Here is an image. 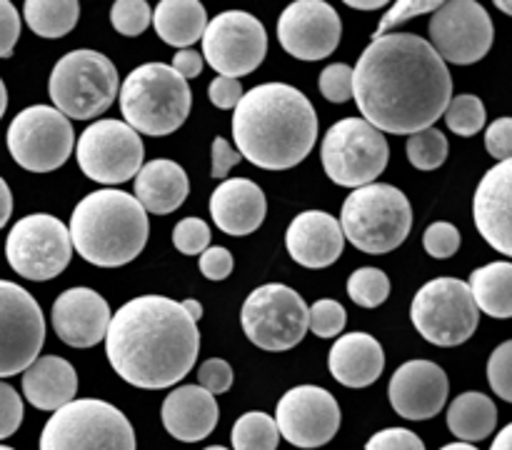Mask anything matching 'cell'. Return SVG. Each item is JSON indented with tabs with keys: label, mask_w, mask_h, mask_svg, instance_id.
Instances as JSON below:
<instances>
[{
	"label": "cell",
	"mask_w": 512,
	"mask_h": 450,
	"mask_svg": "<svg viewBox=\"0 0 512 450\" xmlns=\"http://www.w3.org/2000/svg\"><path fill=\"white\" fill-rule=\"evenodd\" d=\"M110 23L120 35H143L148 25L153 23V8L145 0H118L110 8Z\"/></svg>",
	"instance_id": "37"
},
{
	"label": "cell",
	"mask_w": 512,
	"mask_h": 450,
	"mask_svg": "<svg viewBox=\"0 0 512 450\" xmlns=\"http://www.w3.org/2000/svg\"><path fill=\"white\" fill-rule=\"evenodd\" d=\"M345 5L355 10H380L388 5V0H345Z\"/></svg>",
	"instance_id": "55"
},
{
	"label": "cell",
	"mask_w": 512,
	"mask_h": 450,
	"mask_svg": "<svg viewBox=\"0 0 512 450\" xmlns=\"http://www.w3.org/2000/svg\"><path fill=\"white\" fill-rule=\"evenodd\" d=\"M20 38V15L13 3L0 0V58H10Z\"/></svg>",
	"instance_id": "48"
},
{
	"label": "cell",
	"mask_w": 512,
	"mask_h": 450,
	"mask_svg": "<svg viewBox=\"0 0 512 450\" xmlns=\"http://www.w3.org/2000/svg\"><path fill=\"white\" fill-rule=\"evenodd\" d=\"M5 258L20 278L35 283L53 280L73 258L68 225L48 213L25 215L10 228Z\"/></svg>",
	"instance_id": "12"
},
{
	"label": "cell",
	"mask_w": 512,
	"mask_h": 450,
	"mask_svg": "<svg viewBox=\"0 0 512 450\" xmlns=\"http://www.w3.org/2000/svg\"><path fill=\"white\" fill-rule=\"evenodd\" d=\"M440 5H443L440 0H398V3L390 5L388 13L383 15V20H380V25H378V30H375L373 38H380V35L393 33L395 25L408 23V20L418 18V15L435 13Z\"/></svg>",
	"instance_id": "41"
},
{
	"label": "cell",
	"mask_w": 512,
	"mask_h": 450,
	"mask_svg": "<svg viewBox=\"0 0 512 450\" xmlns=\"http://www.w3.org/2000/svg\"><path fill=\"white\" fill-rule=\"evenodd\" d=\"M40 450H138L123 410L98 398L70 400L40 433Z\"/></svg>",
	"instance_id": "7"
},
{
	"label": "cell",
	"mask_w": 512,
	"mask_h": 450,
	"mask_svg": "<svg viewBox=\"0 0 512 450\" xmlns=\"http://www.w3.org/2000/svg\"><path fill=\"white\" fill-rule=\"evenodd\" d=\"M205 450H228V448H223V445H210V448H205Z\"/></svg>",
	"instance_id": "60"
},
{
	"label": "cell",
	"mask_w": 512,
	"mask_h": 450,
	"mask_svg": "<svg viewBox=\"0 0 512 450\" xmlns=\"http://www.w3.org/2000/svg\"><path fill=\"white\" fill-rule=\"evenodd\" d=\"M170 68H173L175 73L185 80V83H188L190 78L200 75V70H203V55L193 48H183L175 53L173 65H170Z\"/></svg>",
	"instance_id": "52"
},
{
	"label": "cell",
	"mask_w": 512,
	"mask_h": 450,
	"mask_svg": "<svg viewBox=\"0 0 512 450\" xmlns=\"http://www.w3.org/2000/svg\"><path fill=\"white\" fill-rule=\"evenodd\" d=\"M365 450H425V443L408 428H385L365 443Z\"/></svg>",
	"instance_id": "46"
},
{
	"label": "cell",
	"mask_w": 512,
	"mask_h": 450,
	"mask_svg": "<svg viewBox=\"0 0 512 450\" xmlns=\"http://www.w3.org/2000/svg\"><path fill=\"white\" fill-rule=\"evenodd\" d=\"M120 78L113 60L98 50H73L55 63L48 93L55 110L73 120H90L105 113L118 95Z\"/></svg>",
	"instance_id": "8"
},
{
	"label": "cell",
	"mask_w": 512,
	"mask_h": 450,
	"mask_svg": "<svg viewBox=\"0 0 512 450\" xmlns=\"http://www.w3.org/2000/svg\"><path fill=\"white\" fill-rule=\"evenodd\" d=\"M445 123L453 130L455 135H463V138H470V135L480 133L485 128V120H488V113H485V105L478 95L463 93L458 98H453L445 108Z\"/></svg>",
	"instance_id": "34"
},
{
	"label": "cell",
	"mask_w": 512,
	"mask_h": 450,
	"mask_svg": "<svg viewBox=\"0 0 512 450\" xmlns=\"http://www.w3.org/2000/svg\"><path fill=\"white\" fill-rule=\"evenodd\" d=\"M193 93L190 85L165 63L135 68L120 88V110L135 133L170 135L188 120Z\"/></svg>",
	"instance_id": "5"
},
{
	"label": "cell",
	"mask_w": 512,
	"mask_h": 450,
	"mask_svg": "<svg viewBox=\"0 0 512 450\" xmlns=\"http://www.w3.org/2000/svg\"><path fill=\"white\" fill-rule=\"evenodd\" d=\"M23 423V400L13 385L0 380V440L10 438Z\"/></svg>",
	"instance_id": "44"
},
{
	"label": "cell",
	"mask_w": 512,
	"mask_h": 450,
	"mask_svg": "<svg viewBox=\"0 0 512 450\" xmlns=\"http://www.w3.org/2000/svg\"><path fill=\"white\" fill-rule=\"evenodd\" d=\"M200 273L208 280H225L230 273H233V253L228 248H208L203 255H200Z\"/></svg>",
	"instance_id": "49"
},
{
	"label": "cell",
	"mask_w": 512,
	"mask_h": 450,
	"mask_svg": "<svg viewBox=\"0 0 512 450\" xmlns=\"http://www.w3.org/2000/svg\"><path fill=\"white\" fill-rule=\"evenodd\" d=\"M345 323H348V313L338 300L323 298L313 308H308V330H313L318 338H335L343 333Z\"/></svg>",
	"instance_id": "38"
},
{
	"label": "cell",
	"mask_w": 512,
	"mask_h": 450,
	"mask_svg": "<svg viewBox=\"0 0 512 450\" xmlns=\"http://www.w3.org/2000/svg\"><path fill=\"white\" fill-rule=\"evenodd\" d=\"M498 425V408L493 400L483 393H470L458 395L448 408V428L460 443H478L485 440Z\"/></svg>",
	"instance_id": "30"
},
{
	"label": "cell",
	"mask_w": 512,
	"mask_h": 450,
	"mask_svg": "<svg viewBox=\"0 0 512 450\" xmlns=\"http://www.w3.org/2000/svg\"><path fill=\"white\" fill-rule=\"evenodd\" d=\"M78 165L90 180L103 185H120L133 180L143 168V140L125 120L105 118L80 133Z\"/></svg>",
	"instance_id": "14"
},
{
	"label": "cell",
	"mask_w": 512,
	"mask_h": 450,
	"mask_svg": "<svg viewBox=\"0 0 512 450\" xmlns=\"http://www.w3.org/2000/svg\"><path fill=\"white\" fill-rule=\"evenodd\" d=\"M190 190L188 173L175 160L155 158L135 175V200L145 213L168 215L185 203Z\"/></svg>",
	"instance_id": "27"
},
{
	"label": "cell",
	"mask_w": 512,
	"mask_h": 450,
	"mask_svg": "<svg viewBox=\"0 0 512 450\" xmlns=\"http://www.w3.org/2000/svg\"><path fill=\"white\" fill-rule=\"evenodd\" d=\"M495 40L488 10L475 0H450L430 18V40L443 63L473 65L490 53Z\"/></svg>",
	"instance_id": "17"
},
{
	"label": "cell",
	"mask_w": 512,
	"mask_h": 450,
	"mask_svg": "<svg viewBox=\"0 0 512 450\" xmlns=\"http://www.w3.org/2000/svg\"><path fill=\"white\" fill-rule=\"evenodd\" d=\"M198 353V323L165 295L128 300L105 333V355L115 373L143 390L170 388L183 380Z\"/></svg>",
	"instance_id": "2"
},
{
	"label": "cell",
	"mask_w": 512,
	"mask_h": 450,
	"mask_svg": "<svg viewBox=\"0 0 512 450\" xmlns=\"http://www.w3.org/2000/svg\"><path fill=\"white\" fill-rule=\"evenodd\" d=\"M343 35V23L325 0H298L280 13L278 40L293 58L315 63L335 53Z\"/></svg>",
	"instance_id": "19"
},
{
	"label": "cell",
	"mask_w": 512,
	"mask_h": 450,
	"mask_svg": "<svg viewBox=\"0 0 512 450\" xmlns=\"http://www.w3.org/2000/svg\"><path fill=\"white\" fill-rule=\"evenodd\" d=\"M160 418H163L165 430L175 440L198 443V440H205L215 430L220 408L215 395H210L200 385H180L163 400Z\"/></svg>",
	"instance_id": "25"
},
{
	"label": "cell",
	"mask_w": 512,
	"mask_h": 450,
	"mask_svg": "<svg viewBox=\"0 0 512 450\" xmlns=\"http://www.w3.org/2000/svg\"><path fill=\"white\" fill-rule=\"evenodd\" d=\"M333 378L345 388H368L383 375V345L370 333H348L335 340L328 355Z\"/></svg>",
	"instance_id": "26"
},
{
	"label": "cell",
	"mask_w": 512,
	"mask_h": 450,
	"mask_svg": "<svg viewBox=\"0 0 512 450\" xmlns=\"http://www.w3.org/2000/svg\"><path fill=\"white\" fill-rule=\"evenodd\" d=\"M173 245L183 255H203L210 248V225L200 218H183L173 230Z\"/></svg>",
	"instance_id": "40"
},
{
	"label": "cell",
	"mask_w": 512,
	"mask_h": 450,
	"mask_svg": "<svg viewBox=\"0 0 512 450\" xmlns=\"http://www.w3.org/2000/svg\"><path fill=\"white\" fill-rule=\"evenodd\" d=\"M485 148L495 160L512 158V118H498L485 130Z\"/></svg>",
	"instance_id": "47"
},
{
	"label": "cell",
	"mask_w": 512,
	"mask_h": 450,
	"mask_svg": "<svg viewBox=\"0 0 512 450\" xmlns=\"http://www.w3.org/2000/svg\"><path fill=\"white\" fill-rule=\"evenodd\" d=\"M490 450H512V423L500 430L498 438H495L493 445H490Z\"/></svg>",
	"instance_id": "54"
},
{
	"label": "cell",
	"mask_w": 512,
	"mask_h": 450,
	"mask_svg": "<svg viewBox=\"0 0 512 450\" xmlns=\"http://www.w3.org/2000/svg\"><path fill=\"white\" fill-rule=\"evenodd\" d=\"M110 305L93 288H70L53 303V328L70 348H93L105 340Z\"/></svg>",
	"instance_id": "22"
},
{
	"label": "cell",
	"mask_w": 512,
	"mask_h": 450,
	"mask_svg": "<svg viewBox=\"0 0 512 450\" xmlns=\"http://www.w3.org/2000/svg\"><path fill=\"white\" fill-rule=\"evenodd\" d=\"M10 213H13V195H10L8 183L0 178V228H5V223L10 220Z\"/></svg>",
	"instance_id": "53"
},
{
	"label": "cell",
	"mask_w": 512,
	"mask_h": 450,
	"mask_svg": "<svg viewBox=\"0 0 512 450\" xmlns=\"http://www.w3.org/2000/svg\"><path fill=\"white\" fill-rule=\"evenodd\" d=\"M180 305H183L185 313H188L190 318L195 320V323H198V320L203 318V305H200L198 300H195V298H185V300H180Z\"/></svg>",
	"instance_id": "56"
},
{
	"label": "cell",
	"mask_w": 512,
	"mask_h": 450,
	"mask_svg": "<svg viewBox=\"0 0 512 450\" xmlns=\"http://www.w3.org/2000/svg\"><path fill=\"white\" fill-rule=\"evenodd\" d=\"M495 8L503 10L505 15H512V0H495Z\"/></svg>",
	"instance_id": "59"
},
{
	"label": "cell",
	"mask_w": 512,
	"mask_h": 450,
	"mask_svg": "<svg viewBox=\"0 0 512 450\" xmlns=\"http://www.w3.org/2000/svg\"><path fill=\"white\" fill-rule=\"evenodd\" d=\"M448 158V138L438 128H425L408 138V160L418 170H435Z\"/></svg>",
	"instance_id": "36"
},
{
	"label": "cell",
	"mask_w": 512,
	"mask_h": 450,
	"mask_svg": "<svg viewBox=\"0 0 512 450\" xmlns=\"http://www.w3.org/2000/svg\"><path fill=\"white\" fill-rule=\"evenodd\" d=\"M8 150L20 168L30 173H53L70 158L75 145L73 125L50 105L20 110L8 128Z\"/></svg>",
	"instance_id": "13"
},
{
	"label": "cell",
	"mask_w": 512,
	"mask_h": 450,
	"mask_svg": "<svg viewBox=\"0 0 512 450\" xmlns=\"http://www.w3.org/2000/svg\"><path fill=\"white\" fill-rule=\"evenodd\" d=\"M425 253L433 255V258L445 260L453 258L460 248V230L453 223H433L428 225L423 235Z\"/></svg>",
	"instance_id": "43"
},
{
	"label": "cell",
	"mask_w": 512,
	"mask_h": 450,
	"mask_svg": "<svg viewBox=\"0 0 512 450\" xmlns=\"http://www.w3.org/2000/svg\"><path fill=\"white\" fill-rule=\"evenodd\" d=\"M78 373L60 355H43L23 370V395L33 408L60 410L75 400Z\"/></svg>",
	"instance_id": "28"
},
{
	"label": "cell",
	"mask_w": 512,
	"mask_h": 450,
	"mask_svg": "<svg viewBox=\"0 0 512 450\" xmlns=\"http://www.w3.org/2000/svg\"><path fill=\"white\" fill-rule=\"evenodd\" d=\"M440 450H478V448H475V445H470V443H450V445H445V448H440Z\"/></svg>",
	"instance_id": "58"
},
{
	"label": "cell",
	"mask_w": 512,
	"mask_h": 450,
	"mask_svg": "<svg viewBox=\"0 0 512 450\" xmlns=\"http://www.w3.org/2000/svg\"><path fill=\"white\" fill-rule=\"evenodd\" d=\"M488 383L495 395L512 403V340H505L493 350L488 360Z\"/></svg>",
	"instance_id": "39"
},
{
	"label": "cell",
	"mask_w": 512,
	"mask_h": 450,
	"mask_svg": "<svg viewBox=\"0 0 512 450\" xmlns=\"http://www.w3.org/2000/svg\"><path fill=\"white\" fill-rule=\"evenodd\" d=\"M473 218L490 248L512 258V158L483 175L473 198Z\"/></svg>",
	"instance_id": "21"
},
{
	"label": "cell",
	"mask_w": 512,
	"mask_h": 450,
	"mask_svg": "<svg viewBox=\"0 0 512 450\" xmlns=\"http://www.w3.org/2000/svg\"><path fill=\"white\" fill-rule=\"evenodd\" d=\"M268 203L258 183L250 178H228L210 195V215L228 235H250L263 225Z\"/></svg>",
	"instance_id": "24"
},
{
	"label": "cell",
	"mask_w": 512,
	"mask_h": 450,
	"mask_svg": "<svg viewBox=\"0 0 512 450\" xmlns=\"http://www.w3.org/2000/svg\"><path fill=\"white\" fill-rule=\"evenodd\" d=\"M450 383L445 370L433 360H408L393 373L388 398L405 420H430L445 408Z\"/></svg>",
	"instance_id": "20"
},
{
	"label": "cell",
	"mask_w": 512,
	"mask_h": 450,
	"mask_svg": "<svg viewBox=\"0 0 512 450\" xmlns=\"http://www.w3.org/2000/svg\"><path fill=\"white\" fill-rule=\"evenodd\" d=\"M233 138L240 158L258 168H295L318 140V113L293 85H258L235 105Z\"/></svg>",
	"instance_id": "3"
},
{
	"label": "cell",
	"mask_w": 512,
	"mask_h": 450,
	"mask_svg": "<svg viewBox=\"0 0 512 450\" xmlns=\"http://www.w3.org/2000/svg\"><path fill=\"white\" fill-rule=\"evenodd\" d=\"M348 295L360 308H378L390 295V278L380 268H358L348 278Z\"/></svg>",
	"instance_id": "35"
},
{
	"label": "cell",
	"mask_w": 512,
	"mask_h": 450,
	"mask_svg": "<svg viewBox=\"0 0 512 450\" xmlns=\"http://www.w3.org/2000/svg\"><path fill=\"white\" fill-rule=\"evenodd\" d=\"M325 175L343 188H365L388 168L385 135L363 118H343L330 125L320 148Z\"/></svg>",
	"instance_id": "9"
},
{
	"label": "cell",
	"mask_w": 512,
	"mask_h": 450,
	"mask_svg": "<svg viewBox=\"0 0 512 450\" xmlns=\"http://www.w3.org/2000/svg\"><path fill=\"white\" fill-rule=\"evenodd\" d=\"M210 155H213V170H210V175L218 180H228L230 170L240 163L238 150H235L228 140L220 138V135L213 140V150H210Z\"/></svg>",
	"instance_id": "51"
},
{
	"label": "cell",
	"mask_w": 512,
	"mask_h": 450,
	"mask_svg": "<svg viewBox=\"0 0 512 450\" xmlns=\"http://www.w3.org/2000/svg\"><path fill=\"white\" fill-rule=\"evenodd\" d=\"M240 323L250 343L270 353H283L308 333V305L288 285H260L245 298Z\"/></svg>",
	"instance_id": "11"
},
{
	"label": "cell",
	"mask_w": 512,
	"mask_h": 450,
	"mask_svg": "<svg viewBox=\"0 0 512 450\" xmlns=\"http://www.w3.org/2000/svg\"><path fill=\"white\" fill-rule=\"evenodd\" d=\"M353 98L380 133L433 128L453 100V78L433 45L413 33L373 38L353 70Z\"/></svg>",
	"instance_id": "1"
},
{
	"label": "cell",
	"mask_w": 512,
	"mask_h": 450,
	"mask_svg": "<svg viewBox=\"0 0 512 450\" xmlns=\"http://www.w3.org/2000/svg\"><path fill=\"white\" fill-rule=\"evenodd\" d=\"M68 233L80 258L98 268H118L143 253L150 223L135 195L105 188L75 205Z\"/></svg>",
	"instance_id": "4"
},
{
	"label": "cell",
	"mask_w": 512,
	"mask_h": 450,
	"mask_svg": "<svg viewBox=\"0 0 512 450\" xmlns=\"http://www.w3.org/2000/svg\"><path fill=\"white\" fill-rule=\"evenodd\" d=\"M208 98L215 108L230 110L240 103V98H243V85H240V80L223 78V75H220V78H215L213 83H210Z\"/></svg>",
	"instance_id": "50"
},
{
	"label": "cell",
	"mask_w": 512,
	"mask_h": 450,
	"mask_svg": "<svg viewBox=\"0 0 512 450\" xmlns=\"http://www.w3.org/2000/svg\"><path fill=\"white\" fill-rule=\"evenodd\" d=\"M340 228L345 240L370 255H383L403 245L413 228L408 195L388 183H370L353 190L343 203Z\"/></svg>",
	"instance_id": "6"
},
{
	"label": "cell",
	"mask_w": 512,
	"mask_h": 450,
	"mask_svg": "<svg viewBox=\"0 0 512 450\" xmlns=\"http://www.w3.org/2000/svg\"><path fill=\"white\" fill-rule=\"evenodd\" d=\"M45 343V318L38 300L18 283L0 280V378L23 373Z\"/></svg>",
	"instance_id": "16"
},
{
	"label": "cell",
	"mask_w": 512,
	"mask_h": 450,
	"mask_svg": "<svg viewBox=\"0 0 512 450\" xmlns=\"http://www.w3.org/2000/svg\"><path fill=\"white\" fill-rule=\"evenodd\" d=\"M0 450H13V448H8V445H0Z\"/></svg>",
	"instance_id": "61"
},
{
	"label": "cell",
	"mask_w": 512,
	"mask_h": 450,
	"mask_svg": "<svg viewBox=\"0 0 512 450\" xmlns=\"http://www.w3.org/2000/svg\"><path fill=\"white\" fill-rule=\"evenodd\" d=\"M23 18L40 38H63L78 23L80 5L75 0H28Z\"/></svg>",
	"instance_id": "32"
},
{
	"label": "cell",
	"mask_w": 512,
	"mask_h": 450,
	"mask_svg": "<svg viewBox=\"0 0 512 450\" xmlns=\"http://www.w3.org/2000/svg\"><path fill=\"white\" fill-rule=\"evenodd\" d=\"M198 383L200 388L208 390L210 395L228 393L230 385H233V368H230L228 360L223 358L205 360L198 368Z\"/></svg>",
	"instance_id": "45"
},
{
	"label": "cell",
	"mask_w": 512,
	"mask_h": 450,
	"mask_svg": "<svg viewBox=\"0 0 512 450\" xmlns=\"http://www.w3.org/2000/svg\"><path fill=\"white\" fill-rule=\"evenodd\" d=\"M275 425L290 445L315 450L340 430V405L320 385H298L280 398Z\"/></svg>",
	"instance_id": "18"
},
{
	"label": "cell",
	"mask_w": 512,
	"mask_h": 450,
	"mask_svg": "<svg viewBox=\"0 0 512 450\" xmlns=\"http://www.w3.org/2000/svg\"><path fill=\"white\" fill-rule=\"evenodd\" d=\"M320 93L330 103L353 100V68L345 63H333L320 73Z\"/></svg>",
	"instance_id": "42"
},
{
	"label": "cell",
	"mask_w": 512,
	"mask_h": 450,
	"mask_svg": "<svg viewBox=\"0 0 512 450\" xmlns=\"http://www.w3.org/2000/svg\"><path fill=\"white\" fill-rule=\"evenodd\" d=\"M153 25L163 43L183 50L203 40L208 13L198 0H160L153 10Z\"/></svg>",
	"instance_id": "29"
},
{
	"label": "cell",
	"mask_w": 512,
	"mask_h": 450,
	"mask_svg": "<svg viewBox=\"0 0 512 450\" xmlns=\"http://www.w3.org/2000/svg\"><path fill=\"white\" fill-rule=\"evenodd\" d=\"M5 108H8V90H5V83L0 80V118L5 115Z\"/></svg>",
	"instance_id": "57"
},
{
	"label": "cell",
	"mask_w": 512,
	"mask_h": 450,
	"mask_svg": "<svg viewBox=\"0 0 512 450\" xmlns=\"http://www.w3.org/2000/svg\"><path fill=\"white\" fill-rule=\"evenodd\" d=\"M470 293L475 305L490 318H512V263L498 260L470 275Z\"/></svg>",
	"instance_id": "31"
},
{
	"label": "cell",
	"mask_w": 512,
	"mask_h": 450,
	"mask_svg": "<svg viewBox=\"0 0 512 450\" xmlns=\"http://www.w3.org/2000/svg\"><path fill=\"white\" fill-rule=\"evenodd\" d=\"M410 320L428 343L453 348L473 338L480 323V310L465 280L435 278L415 293Z\"/></svg>",
	"instance_id": "10"
},
{
	"label": "cell",
	"mask_w": 512,
	"mask_h": 450,
	"mask_svg": "<svg viewBox=\"0 0 512 450\" xmlns=\"http://www.w3.org/2000/svg\"><path fill=\"white\" fill-rule=\"evenodd\" d=\"M285 248L290 258L303 268H328L343 255L345 235L340 220L323 210H305L295 215L285 233Z\"/></svg>",
	"instance_id": "23"
},
{
	"label": "cell",
	"mask_w": 512,
	"mask_h": 450,
	"mask_svg": "<svg viewBox=\"0 0 512 450\" xmlns=\"http://www.w3.org/2000/svg\"><path fill=\"white\" fill-rule=\"evenodd\" d=\"M268 53V33L255 15L245 10H225L208 20L203 33V60L223 78H243L253 73Z\"/></svg>",
	"instance_id": "15"
},
{
	"label": "cell",
	"mask_w": 512,
	"mask_h": 450,
	"mask_svg": "<svg viewBox=\"0 0 512 450\" xmlns=\"http://www.w3.org/2000/svg\"><path fill=\"white\" fill-rule=\"evenodd\" d=\"M230 440H233L235 450H278L280 430L275 425V418L253 410L235 420Z\"/></svg>",
	"instance_id": "33"
}]
</instances>
